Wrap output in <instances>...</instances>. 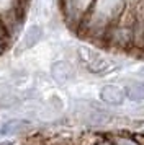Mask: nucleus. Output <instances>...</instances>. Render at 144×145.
Listing matches in <instances>:
<instances>
[{
    "instance_id": "nucleus-1",
    "label": "nucleus",
    "mask_w": 144,
    "mask_h": 145,
    "mask_svg": "<svg viewBox=\"0 0 144 145\" xmlns=\"http://www.w3.org/2000/svg\"><path fill=\"white\" fill-rule=\"evenodd\" d=\"M123 2L124 0H95L80 23V28L90 34L106 33L113 26V21L120 18Z\"/></svg>"
},
{
    "instance_id": "nucleus-2",
    "label": "nucleus",
    "mask_w": 144,
    "mask_h": 145,
    "mask_svg": "<svg viewBox=\"0 0 144 145\" xmlns=\"http://www.w3.org/2000/svg\"><path fill=\"white\" fill-rule=\"evenodd\" d=\"M75 56H77L80 65L93 75H105V73H110L116 69V65L113 64V60L110 57H106L105 54L98 52L93 47L85 46V44L77 47Z\"/></svg>"
},
{
    "instance_id": "nucleus-3",
    "label": "nucleus",
    "mask_w": 144,
    "mask_h": 145,
    "mask_svg": "<svg viewBox=\"0 0 144 145\" xmlns=\"http://www.w3.org/2000/svg\"><path fill=\"white\" fill-rule=\"evenodd\" d=\"M44 38V26L39 23H31L23 33L20 34L18 41L13 44L15 56H21L26 51H31L33 47H36Z\"/></svg>"
},
{
    "instance_id": "nucleus-4",
    "label": "nucleus",
    "mask_w": 144,
    "mask_h": 145,
    "mask_svg": "<svg viewBox=\"0 0 144 145\" xmlns=\"http://www.w3.org/2000/svg\"><path fill=\"white\" fill-rule=\"evenodd\" d=\"M49 78L57 85H67L75 78V67L71 60L57 59L54 60L49 67Z\"/></svg>"
},
{
    "instance_id": "nucleus-5",
    "label": "nucleus",
    "mask_w": 144,
    "mask_h": 145,
    "mask_svg": "<svg viewBox=\"0 0 144 145\" xmlns=\"http://www.w3.org/2000/svg\"><path fill=\"white\" fill-rule=\"evenodd\" d=\"M23 105L21 90L8 82H0V109L3 111H18Z\"/></svg>"
},
{
    "instance_id": "nucleus-6",
    "label": "nucleus",
    "mask_w": 144,
    "mask_h": 145,
    "mask_svg": "<svg viewBox=\"0 0 144 145\" xmlns=\"http://www.w3.org/2000/svg\"><path fill=\"white\" fill-rule=\"evenodd\" d=\"M0 127H2L3 137L13 138V137H18V135H25L26 132L31 131L33 121L26 118H8L0 124Z\"/></svg>"
},
{
    "instance_id": "nucleus-7",
    "label": "nucleus",
    "mask_w": 144,
    "mask_h": 145,
    "mask_svg": "<svg viewBox=\"0 0 144 145\" xmlns=\"http://www.w3.org/2000/svg\"><path fill=\"white\" fill-rule=\"evenodd\" d=\"M98 98L106 106H121L124 103V99H126L124 86L116 85V83H106V85L100 88Z\"/></svg>"
},
{
    "instance_id": "nucleus-8",
    "label": "nucleus",
    "mask_w": 144,
    "mask_h": 145,
    "mask_svg": "<svg viewBox=\"0 0 144 145\" xmlns=\"http://www.w3.org/2000/svg\"><path fill=\"white\" fill-rule=\"evenodd\" d=\"M30 0H0V21L17 15H25Z\"/></svg>"
},
{
    "instance_id": "nucleus-9",
    "label": "nucleus",
    "mask_w": 144,
    "mask_h": 145,
    "mask_svg": "<svg viewBox=\"0 0 144 145\" xmlns=\"http://www.w3.org/2000/svg\"><path fill=\"white\" fill-rule=\"evenodd\" d=\"M124 93H126V98L133 101V103H143L144 101V82L134 80L129 82L128 85L124 86Z\"/></svg>"
},
{
    "instance_id": "nucleus-10",
    "label": "nucleus",
    "mask_w": 144,
    "mask_h": 145,
    "mask_svg": "<svg viewBox=\"0 0 144 145\" xmlns=\"http://www.w3.org/2000/svg\"><path fill=\"white\" fill-rule=\"evenodd\" d=\"M115 145H137L134 140H131V138L128 137H118L116 142H115Z\"/></svg>"
},
{
    "instance_id": "nucleus-11",
    "label": "nucleus",
    "mask_w": 144,
    "mask_h": 145,
    "mask_svg": "<svg viewBox=\"0 0 144 145\" xmlns=\"http://www.w3.org/2000/svg\"><path fill=\"white\" fill-rule=\"evenodd\" d=\"M93 145H115V142H111V140H106V138H102V140L95 142Z\"/></svg>"
},
{
    "instance_id": "nucleus-12",
    "label": "nucleus",
    "mask_w": 144,
    "mask_h": 145,
    "mask_svg": "<svg viewBox=\"0 0 144 145\" xmlns=\"http://www.w3.org/2000/svg\"><path fill=\"white\" fill-rule=\"evenodd\" d=\"M139 75H143V78H144V67L141 69V70H139Z\"/></svg>"
},
{
    "instance_id": "nucleus-13",
    "label": "nucleus",
    "mask_w": 144,
    "mask_h": 145,
    "mask_svg": "<svg viewBox=\"0 0 144 145\" xmlns=\"http://www.w3.org/2000/svg\"><path fill=\"white\" fill-rule=\"evenodd\" d=\"M3 138V134H2V127H0V140Z\"/></svg>"
}]
</instances>
